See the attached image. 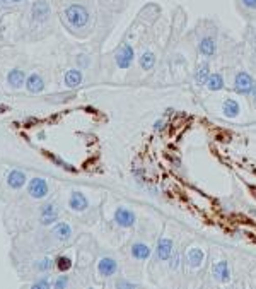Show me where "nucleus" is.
Listing matches in <instances>:
<instances>
[{"label": "nucleus", "mask_w": 256, "mask_h": 289, "mask_svg": "<svg viewBox=\"0 0 256 289\" xmlns=\"http://www.w3.org/2000/svg\"><path fill=\"white\" fill-rule=\"evenodd\" d=\"M65 19L68 21L72 28H84L87 22H89V12L84 6H79V4H72L65 9Z\"/></svg>", "instance_id": "f257e3e1"}, {"label": "nucleus", "mask_w": 256, "mask_h": 289, "mask_svg": "<svg viewBox=\"0 0 256 289\" xmlns=\"http://www.w3.org/2000/svg\"><path fill=\"white\" fill-rule=\"evenodd\" d=\"M254 79L251 77L248 72H238L234 76V89L238 94H243V96H249L253 92V87H254Z\"/></svg>", "instance_id": "f03ea898"}, {"label": "nucleus", "mask_w": 256, "mask_h": 289, "mask_svg": "<svg viewBox=\"0 0 256 289\" xmlns=\"http://www.w3.org/2000/svg\"><path fill=\"white\" fill-rule=\"evenodd\" d=\"M115 223L120 228H132L137 223V215L128 207H118L115 212Z\"/></svg>", "instance_id": "7ed1b4c3"}, {"label": "nucleus", "mask_w": 256, "mask_h": 289, "mask_svg": "<svg viewBox=\"0 0 256 289\" xmlns=\"http://www.w3.org/2000/svg\"><path fill=\"white\" fill-rule=\"evenodd\" d=\"M174 253V243L173 239L169 238H161L157 242V247H156V258L161 262H166L169 260L171 255Z\"/></svg>", "instance_id": "20e7f679"}, {"label": "nucleus", "mask_w": 256, "mask_h": 289, "mask_svg": "<svg viewBox=\"0 0 256 289\" xmlns=\"http://www.w3.org/2000/svg\"><path fill=\"white\" fill-rule=\"evenodd\" d=\"M134 57H135L134 48H132L130 43H125V45L121 46V50L118 52V55H116V65L125 70V68H128V67L132 65V62H134Z\"/></svg>", "instance_id": "39448f33"}, {"label": "nucleus", "mask_w": 256, "mask_h": 289, "mask_svg": "<svg viewBox=\"0 0 256 289\" xmlns=\"http://www.w3.org/2000/svg\"><path fill=\"white\" fill-rule=\"evenodd\" d=\"M29 195H31L33 199H45L48 195V183L46 180L43 178H33L31 182H29Z\"/></svg>", "instance_id": "423d86ee"}, {"label": "nucleus", "mask_w": 256, "mask_h": 289, "mask_svg": "<svg viewBox=\"0 0 256 289\" xmlns=\"http://www.w3.org/2000/svg\"><path fill=\"white\" fill-rule=\"evenodd\" d=\"M97 272L103 277H110L115 276L118 272V262L111 257H103L99 262H97Z\"/></svg>", "instance_id": "0eeeda50"}, {"label": "nucleus", "mask_w": 256, "mask_h": 289, "mask_svg": "<svg viewBox=\"0 0 256 289\" xmlns=\"http://www.w3.org/2000/svg\"><path fill=\"white\" fill-rule=\"evenodd\" d=\"M68 207L72 210H75V212H84L87 207H89V200L87 197L84 195L82 192H72L70 194V199H68Z\"/></svg>", "instance_id": "6e6552de"}, {"label": "nucleus", "mask_w": 256, "mask_h": 289, "mask_svg": "<svg viewBox=\"0 0 256 289\" xmlns=\"http://www.w3.org/2000/svg\"><path fill=\"white\" fill-rule=\"evenodd\" d=\"M212 274H214V279H217L219 282H227L231 279L229 263L225 260H220L217 263H214V267H212Z\"/></svg>", "instance_id": "1a4fd4ad"}, {"label": "nucleus", "mask_w": 256, "mask_h": 289, "mask_svg": "<svg viewBox=\"0 0 256 289\" xmlns=\"http://www.w3.org/2000/svg\"><path fill=\"white\" fill-rule=\"evenodd\" d=\"M198 52L203 55L205 58H212L217 53V43H215L214 38H201L198 43Z\"/></svg>", "instance_id": "9d476101"}, {"label": "nucleus", "mask_w": 256, "mask_h": 289, "mask_svg": "<svg viewBox=\"0 0 256 289\" xmlns=\"http://www.w3.org/2000/svg\"><path fill=\"white\" fill-rule=\"evenodd\" d=\"M150 255H152V248L147 243H142V242L134 243V247H132V257H134L135 260L144 262L147 258H150Z\"/></svg>", "instance_id": "9b49d317"}, {"label": "nucleus", "mask_w": 256, "mask_h": 289, "mask_svg": "<svg viewBox=\"0 0 256 289\" xmlns=\"http://www.w3.org/2000/svg\"><path fill=\"white\" fill-rule=\"evenodd\" d=\"M205 87L212 92H217V91H222L225 87V81H224V76L220 72H212L209 76V79L205 82Z\"/></svg>", "instance_id": "f8f14e48"}, {"label": "nucleus", "mask_w": 256, "mask_h": 289, "mask_svg": "<svg viewBox=\"0 0 256 289\" xmlns=\"http://www.w3.org/2000/svg\"><path fill=\"white\" fill-rule=\"evenodd\" d=\"M39 214H41V224H45V226H48V224L55 223L58 219V210H57V205L55 204H46L43 205L41 210H39Z\"/></svg>", "instance_id": "ddd939ff"}, {"label": "nucleus", "mask_w": 256, "mask_h": 289, "mask_svg": "<svg viewBox=\"0 0 256 289\" xmlns=\"http://www.w3.org/2000/svg\"><path fill=\"white\" fill-rule=\"evenodd\" d=\"M203 258H205V253L201 252L200 248H190L188 253H186V263H188L190 267H193V269L201 267Z\"/></svg>", "instance_id": "4468645a"}, {"label": "nucleus", "mask_w": 256, "mask_h": 289, "mask_svg": "<svg viewBox=\"0 0 256 289\" xmlns=\"http://www.w3.org/2000/svg\"><path fill=\"white\" fill-rule=\"evenodd\" d=\"M7 183H9V187L14 188V190L22 188L24 183H26V175L19 170H12L7 176Z\"/></svg>", "instance_id": "2eb2a0df"}, {"label": "nucleus", "mask_w": 256, "mask_h": 289, "mask_svg": "<svg viewBox=\"0 0 256 289\" xmlns=\"http://www.w3.org/2000/svg\"><path fill=\"white\" fill-rule=\"evenodd\" d=\"M50 14V6L45 2V0H38V2L33 4V17L36 21H45Z\"/></svg>", "instance_id": "dca6fc26"}, {"label": "nucleus", "mask_w": 256, "mask_h": 289, "mask_svg": "<svg viewBox=\"0 0 256 289\" xmlns=\"http://www.w3.org/2000/svg\"><path fill=\"white\" fill-rule=\"evenodd\" d=\"M212 74L210 72V65L209 62H201L196 65V70H195V82L198 86H205L207 79H209V76Z\"/></svg>", "instance_id": "f3484780"}, {"label": "nucleus", "mask_w": 256, "mask_h": 289, "mask_svg": "<svg viewBox=\"0 0 256 289\" xmlns=\"http://www.w3.org/2000/svg\"><path fill=\"white\" fill-rule=\"evenodd\" d=\"M26 89L29 92H33V94H38V92H41L45 89V82H43L41 76L38 74H31L26 79Z\"/></svg>", "instance_id": "a211bd4d"}, {"label": "nucleus", "mask_w": 256, "mask_h": 289, "mask_svg": "<svg viewBox=\"0 0 256 289\" xmlns=\"http://www.w3.org/2000/svg\"><path fill=\"white\" fill-rule=\"evenodd\" d=\"M222 111H224V116H227V118H236V116H239L241 113V106L236 100L227 98V100L222 103Z\"/></svg>", "instance_id": "6ab92c4d"}, {"label": "nucleus", "mask_w": 256, "mask_h": 289, "mask_svg": "<svg viewBox=\"0 0 256 289\" xmlns=\"http://www.w3.org/2000/svg\"><path fill=\"white\" fill-rule=\"evenodd\" d=\"M53 234H55L57 239H60V242H67V239H70L72 236V228L70 224L67 223H58L55 228H53Z\"/></svg>", "instance_id": "aec40b11"}, {"label": "nucleus", "mask_w": 256, "mask_h": 289, "mask_svg": "<svg viewBox=\"0 0 256 289\" xmlns=\"http://www.w3.org/2000/svg\"><path fill=\"white\" fill-rule=\"evenodd\" d=\"M82 82V72L77 68H70L65 74V86L67 87H77Z\"/></svg>", "instance_id": "412c9836"}, {"label": "nucleus", "mask_w": 256, "mask_h": 289, "mask_svg": "<svg viewBox=\"0 0 256 289\" xmlns=\"http://www.w3.org/2000/svg\"><path fill=\"white\" fill-rule=\"evenodd\" d=\"M24 79H26V76H24V72L19 70V68H14V70L9 72V76H7L9 84H11L12 87H16V89L24 84Z\"/></svg>", "instance_id": "4be33fe9"}, {"label": "nucleus", "mask_w": 256, "mask_h": 289, "mask_svg": "<svg viewBox=\"0 0 256 289\" xmlns=\"http://www.w3.org/2000/svg\"><path fill=\"white\" fill-rule=\"evenodd\" d=\"M139 63H140L142 70H152L156 65V55L152 52H144L139 58Z\"/></svg>", "instance_id": "5701e85b"}, {"label": "nucleus", "mask_w": 256, "mask_h": 289, "mask_svg": "<svg viewBox=\"0 0 256 289\" xmlns=\"http://www.w3.org/2000/svg\"><path fill=\"white\" fill-rule=\"evenodd\" d=\"M55 266H57V269H58L60 272H67V271H70L72 260H70V257L62 255V257H58L57 260H55Z\"/></svg>", "instance_id": "b1692460"}, {"label": "nucleus", "mask_w": 256, "mask_h": 289, "mask_svg": "<svg viewBox=\"0 0 256 289\" xmlns=\"http://www.w3.org/2000/svg\"><path fill=\"white\" fill-rule=\"evenodd\" d=\"M53 263H55V260H52V258H43V260H39L36 263V269H38V271H41V272H46V271H50V269L53 267Z\"/></svg>", "instance_id": "393cba45"}, {"label": "nucleus", "mask_w": 256, "mask_h": 289, "mask_svg": "<svg viewBox=\"0 0 256 289\" xmlns=\"http://www.w3.org/2000/svg\"><path fill=\"white\" fill-rule=\"evenodd\" d=\"M169 260H171V262H169L171 271H178L180 266H181V255H180V253H173Z\"/></svg>", "instance_id": "a878e982"}, {"label": "nucleus", "mask_w": 256, "mask_h": 289, "mask_svg": "<svg viewBox=\"0 0 256 289\" xmlns=\"http://www.w3.org/2000/svg\"><path fill=\"white\" fill-rule=\"evenodd\" d=\"M33 289H48L50 287V281H48V277H43V279H39V281L36 282H33Z\"/></svg>", "instance_id": "bb28decb"}, {"label": "nucleus", "mask_w": 256, "mask_h": 289, "mask_svg": "<svg viewBox=\"0 0 256 289\" xmlns=\"http://www.w3.org/2000/svg\"><path fill=\"white\" fill-rule=\"evenodd\" d=\"M68 286V279H67V276H60L57 279L55 282H53V287H67Z\"/></svg>", "instance_id": "cd10ccee"}, {"label": "nucleus", "mask_w": 256, "mask_h": 289, "mask_svg": "<svg viewBox=\"0 0 256 289\" xmlns=\"http://www.w3.org/2000/svg\"><path fill=\"white\" fill-rule=\"evenodd\" d=\"M115 286H116V287H120V289H123V287L132 289V287H137V286H139V284H135V282H128V281H123V279H120V281H116Z\"/></svg>", "instance_id": "c85d7f7f"}, {"label": "nucleus", "mask_w": 256, "mask_h": 289, "mask_svg": "<svg viewBox=\"0 0 256 289\" xmlns=\"http://www.w3.org/2000/svg\"><path fill=\"white\" fill-rule=\"evenodd\" d=\"M241 2H243V6L246 9H251V11H254L256 9V0H241Z\"/></svg>", "instance_id": "c756f323"}, {"label": "nucleus", "mask_w": 256, "mask_h": 289, "mask_svg": "<svg viewBox=\"0 0 256 289\" xmlns=\"http://www.w3.org/2000/svg\"><path fill=\"white\" fill-rule=\"evenodd\" d=\"M164 125H166L164 120H157L156 125H154V130H162V129H164Z\"/></svg>", "instance_id": "7c9ffc66"}, {"label": "nucleus", "mask_w": 256, "mask_h": 289, "mask_svg": "<svg viewBox=\"0 0 256 289\" xmlns=\"http://www.w3.org/2000/svg\"><path fill=\"white\" fill-rule=\"evenodd\" d=\"M251 96H253V101H254V105H256V84L253 87V92H251Z\"/></svg>", "instance_id": "2f4dec72"}, {"label": "nucleus", "mask_w": 256, "mask_h": 289, "mask_svg": "<svg viewBox=\"0 0 256 289\" xmlns=\"http://www.w3.org/2000/svg\"><path fill=\"white\" fill-rule=\"evenodd\" d=\"M4 6H7V0H0V7H4Z\"/></svg>", "instance_id": "473e14b6"}, {"label": "nucleus", "mask_w": 256, "mask_h": 289, "mask_svg": "<svg viewBox=\"0 0 256 289\" xmlns=\"http://www.w3.org/2000/svg\"><path fill=\"white\" fill-rule=\"evenodd\" d=\"M14 2H21V0H14Z\"/></svg>", "instance_id": "72a5a7b5"}]
</instances>
